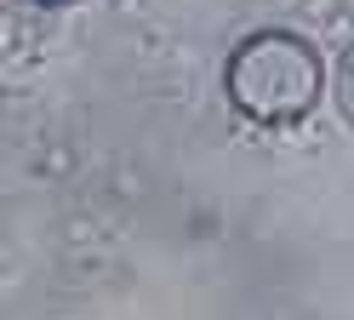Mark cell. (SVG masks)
<instances>
[{"mask_svg": "<svg viewBox=\"0 0 354 320\" xmlns=\"http://www.w3.org/2000/svg\"><path fill=\"white\" fill-rule=\"evenodd\" d=\"M326 91V63L303 35L257 29L229 57V98L257 126H297Z\"/></svg>", "mask_w": 354, "mask_h": 320, "instance_id": "obj_1", "label": "cell"}, {"mask_svg": "<svg viewBox=\"0 0 354 320\" xmlns=\"http://www.w3.org/2000/svg\"><path fill=\"white\" fill-rule=\"evenodd\" d=\"M337 109H343V121L354 126V46L337 57Z\"/></svg>", "mask_w": 354, "mask_h": 320, "instance_id": "obj_2", "label": "cell"}, {"mask_svg": "<svg viewBox=\"0 0 354 320\" xmlns=\"http://www.w3.org/2000/svg\"><path fill=\"white\" fill-rule=\"evenodd\" d=\"M46 6H63V0H46Z\"/></svg>", "mask_w": 354, "mask_h": 320, "instance_id": "obj_3", "label": "cell"}]
</instances>
